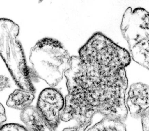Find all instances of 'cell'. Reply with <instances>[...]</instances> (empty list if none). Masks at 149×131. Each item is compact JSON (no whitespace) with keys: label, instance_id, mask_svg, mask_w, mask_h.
<instances>
[{"label":"cell","instance_id":"2","mask_svg":"<svg viewBox=\"0 0 149 131\" xmlns=\"http://www.w3.org/2000/svg\"><path fill=\"white\" fill-rule=\"evenodd\" d=\"M70 56L61 42L49 37L39 40L31 48L29 56L31 72L50 87L61 81L69 66Z\"/></svg>","mask_w":149,"mask_h":131},{"label":"cell","instance_id":"14","mask_svg":"<svg viewBox=\"0 0 149 131\" xmlns=\"http://www.w3.org/2000/svg\"><path fill=\"white\" fill-rule=\"evenodd\" d=\"M87 128L88 127L84 125H78L74 127L64 128L63 131H85Z\"/></svg>","mask_w":149,"mask_h":131},{"label":"cell","instance_id":"12","mask_svg":"<svg viewBox=\"0 0 149 131\" xmlns=\"http://www.w3.org/2000/svg\"><path fill=\"white\" fill-rule=\"evenodd\" d=\"M9 78L4 75H0V92L10 87Z\"/></svg>","mask_w":149,"mask_h":131},{"label":"cell","instance_id":"9","mask_svg":"<svg viewBox=\"0 0 149 131\" xmlns=\"http://www.w3.org/2000/svg\"><path fill=\"white\" fill-rule=\"evenodd\" d=\"M87 131H127L126 125L118 119L104 117Z\"/></svg>","mask_w":149,"mask_h":131},{"label":"cell","instance_id":"7","mask_svg":"<svg viewBox=\"0 0 149 131\" xmlns=\"http://www.w3.org/2000/svg\"><path fill=\"white\" fill-rule=\"evenodd\" d=\"M20 117L29 131H56L44 120L34 107L30 106L22 111Z\"/></svg>","mask_w":149,"mask_h":131},{"label":"cell","instance_id":"3","mask_svg":"<svg viewBox=\"0 0 149 131\" xmlns=\"http://www.w3.org/2000/svg\"><path fill=\"white\" fill-rule=\"evenodd\" d=\"M19 27L9 19L0 18V56L21 89L34 93L24 51L17 40Z\"/></svg>","mask_w":149,"mask_h":131},{"label":"cell","instance_id":"11","mask_svg":"<svg viewBox=\"0 0 149 131\" xmlns=\"http://www.w3.org/2000/svg\"><path fill=\"white\" fill-rule=\"evenodd\" d=\"M143 131H149V108L146 109L140 117Z\"/></svg>","mask_w":149,"mask_h":131},{"label":"cell","instance_id":"1","mask_svg":"<svg viewBox=\"0 0 149 131\" xmlns=\"http://www.w3.org/2000/svg\"><path fill=\"white\" fill-rule=\"evenodd\" d=\"M70 57L64 75L68 94L61 120L74 119L88 127L95 114L127 118L125 95L128 80L125 68L130 63L129 52L102 32L94 33Z\"/></svg>","mask_w":149,"mask_h":131},{"label":"cell","instance_id":"13","mask_svg":"<svg viewBox=\"0 0 149 131\" xmlns=\"http://www.w3.org/2000/svg\"><path fill=\"white\" fill-rule=\"evenodd\" d=\"M6 120V111L3 105L0 103V127Z\"/></svg>","mask_w":149,"mask_h":131},{"label":"cell","instance_id":"6","mask_svg":"<svg viewBox=\"0 0 149 131\" xmlns=\"http://www.w3.org/2000/svg\"><path fill=\"white\" fill-rule=\"evenodd\" d=\"M149 86L142 83H134L131 85L126 104L131 115L139 118L149 106Z\"/></svg>","mask_w":149,"mask_h":131},{"label":"cell","instance_id":"4","mask_svg":"<svg viewBox=\"0 0 149 131\" xmlns=\"http://www.w3.org/2000/svg\"><path fill=\"white\" fill-rule=\"evenodd\" d=\"M149 13L138 8L129 7L122 18L121 30L127 41L132 58L143 67L149 69Z\"/></svg>","mask_w":149,"mask_h":131},{"label":"cell","instance_id":"5","mask_svg":"<svg viewBox=\"0 0 149 131\" xmlns=\"http://www.w3.org/2000/svg\"><path fill=\"white\" fill-rule=\"evenodd\" d=\"M65 103V98L59 90L48 87L40 93L36 109L44 120L56 129L60 124Z\"/></svg>","mask_w":149,"mask_h":131},{"label":"cell","instance_id":"8","mask_svg":"<svg viewBox=\"0 0 149 131\" xmlns=\"http://www.w3.org/2000/svg\"><path fill=\"white\" fill-rule=\"evenodd\" d=\"M34 98V93L22 89H17L8 97L7 105L11 108L22 111L31 106Z\"/></svg>","mask_w":149,"mask_h":131},{"label":"cell","instance_id":"10","mask_svg":"<svg viewBox=\"0 0 149 131\" xmlns=\"http://www.w3.org/2000/svg\"><path fill=\"white\" fill-rule=\"evenodd\" d=\"M0 131H29L27 128L16 123H8L0 127Z\"/></svg>","mask_w":149,"mask_h":131}]
</instances>
